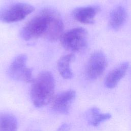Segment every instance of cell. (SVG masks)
<instances>
[{
  "mask_svg": "<svg viewBox=\"0 0 131 131\" xmlns=\"http://www.w3.org/2000/svg\"><path fill=\"white\" fill-rule=\"evenodd\" d=\"M55 83L52 73L40 72L32 82L31 97L36 107H40L48 104L53 98Z\"/></svg>",
  "mask_w": 131,
  "mask_h": 131,
  "instance_id": "1",
  "label": "cell"
},
{
  "mask_svg": "<svg viewBox=\"0 0 131 131\" xmlns=\"http://www.w3.org/2000/svg\"><path fill=\"white\" fill-rule=\"evenodd\" d=\"M53 8H46L29 20L20 31L21 37L28 41L39 37L45 38L49 28Z\"/></svg>",
  "mask_w": 131,
  "mask_h": 131,
  "instance_id": "2",
  "label": "cell"
},
{
  "mask_svg": "<svg viewBox=\"0 0 131 131\" xmlns=\"http://www.w3.org/2000/svg\"><path fill=\"white\" fill-rule=\"evenodd\" d=\"M88 32L81 27L73 28L64 32L60 38L62 47L66 50L76 52L84 49L87 44Z\"/></svg>",
  "mask_w": 131,
  "mask_h": 131,
  "instance_id": "3",
  "label": "cell"
},
{
  "mask_svg": "<svg viewBox=\"0 0 131 131\" xmlns=\"http://www.w3.org/2000/svg\"><path fill=\"white\" fill-rule=\"evenodd\" d=\"M34 10V7L27 3L13 4L0 11V21L6 23L19 21L26 18Z\"/></svg>",
  "mask_w": 131,
  "mask_h": 131,
  "instance_id": "4",
  "label": "cell"
},
{
  "mask_svg": "<svg viewBox=\"0 0 131 131\" xmlns=\"http://www.w3.org/2000/svg\"><path fill=\"white\" fill-rule=\"evenodd\" d=\"M27 58L26 54H21L12 61L8 70V74L12 79L27 83L33 82L32 70L27 67Z\"/></svg>",
  "mask_w": 131,
  "mask_h": 131,
  "instance_id": "5",
  "label": "cell"
},
{
  "mask_svg": "<svg viewBox=\"0 0 131 131\" xmlns=\"http://www.w3.org/2000/svg\"><path fill=\"white\" fill-rule=\"evenodd\" d=\"M106 66V58L104 54L101 51L94 52L86 66V77L90 80L96 79L103 73Z\"/></svg>",
  "mask_w": 131,
  "mask_h": 131,
  "instance_id": "6",
  "label": "cell"
},
{
  "mask_svg": "<svg viewBox=\"0 0 131 131\" xmlns=\"http://www.w3.org/2000/svg\"><path fill=\"white\" fill-rule=\"evenodd\" d=\"M75 97L76 92L71 90L59 93L52 99V110L59 114H67Z\"/></svg>",
  "mask_w": 131,
  "mask_h": 131,
  "instance_id": "7",
  "label": "cell"
},
{
  "mask_svg": "<svg viewBox=\"0 0 131 131\" xmlns=\"http://www.w3.org/2000/svg\"><path fill=\"white\" fill-rule=\"evenodd\" d=\"M98 10L97 7L94 6L77 7L73 10L72 15L75 20L81 23L93 24Z\"/></svg>",
  "mask_w": 131,
  "mask_h": 131,
  "instance_id": "8",
  "label": "cell"
},
{
  "mask_svg": "<svg viewBox=\"0 0 131 131\" xmlns=\"http://www.w3.org/2000/svg\"><path fill=\"white\" fill-rule=\"evenodd\" d=\"M128 62H123L111 71L107 75L105 80V85L108 89L115 88L124 76L128 68Z\"/></svg>",
  "mask_w": 131,
  "mask_h": 131,
  "instance_id": "9",
  "label": "cell"
},
{
  "mask_svg": "<svg viewBox=\"0 0 131 131\" xmlns=\"http://www.w3.org/2000/svg\"><path fill=\"white\" fill-rule=\"evenodd\" d=\"M75 60L73 53H69L61 56L57 63V69L61 77L66 79H69L73 77V72L70 68V64Z\"/></svg>",
  "mask_w": 131,
  "mask_h": 131,
  "instance_id": "10",
  "label": "cell"
},
{
  "mask_svg": "<svg viewBox=\"0 0 131 131\" xmlns=\"http://www.w3.org/2000/svg\"><path fill=\"white\" fill-rule=\"evenodd\" d=\"M127 18L125 9L122 6H118L111 12L109 19L110 27L114 30H119L125 23Z\"/></svg>",
  "mask_w": 131,
  "mask_h": 131,
  "instance_id": "11",
  "label": "cell"
},
{
  "mask_svg": "<svg viewBox=\"0 0 131 131\" xmlns=\"http://www.w3.org/2000/svg\"><path fill=\"white\" fill-rule=\"evenodd\" d=\"M89 122L94 126H97L101 122L109 120L112 116L109 113H101L97 107H92L90 109L86 114Z\"/></svg>",
  "mask_w": 131,
  "mask_h": 131,
  "instance_id": "12",
  "label": "cell"
},
{
  "mask_svg": "<svg viewBox=\"0 0 131 131\" xmlns=\"http://www.w3.org/2000/svg\"><path fill=\"white\" fill-rule=\"evenodd\" d=\"M17 122L14 116L4 113L0 115V131H17Z\"/></svg>",
  "mask_w": 131,
  "mask_h": 131,
  "instance_id": "13",
  "label": "cell"
},
{
  "mask_svg": "<svg viewBox=\"0 0 131 131\" xmlns=\"http://www.w3.org/2000/svg\"><path fill=\"white\" fill-rule=\"evenodd\" d=\"M70 125L68 123L62 124L57 130V131H70Z\"/></svg>",
  "mask_w": 131,
  "mask_h": 131,
  "instance_id": "14",
  "label": "cell"
}]
</instances>
